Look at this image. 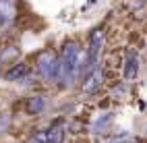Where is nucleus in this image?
Listing matches in <instances>:
<instances>
[{"label": "nucleus", "mask_w": 147, "mask_h": 143, "mask_svg": "<svg viewBox=\"0 0 147 143\" xmlns=\"http://www.w3.org/2000/svg\"><path fill=\"white\" fill-rule=\"evenodd\" d=\"M15 0H0V25L2 23H8L13 19V13H15Z\"/></svg>", "instance_id": "obj_8"}, {"label": "nucleus", "mask_w": 147, "mask_h": 143, "mask_svg": "<svg viewBox=\"0 0 147 143\" xmlns=\"http://www.w3.org/2000/svg\"><path fill=\"white\" fill-rule=\"evenodd\" d=\"M29 75V66L27 64H23V62H17V64H13L11 69H8V73L4 75V79L6 81H21V79H25Z\"/></svg>", "instance_id": "obj_7"}, {"label": "nucleus", "mask_w": 147, "mask_h": 143, "mask_svg": "<svg viewBox=\"0 0 147 143\" xmlns=\"http://www.w3.org/2000/svg\"><path fill=\"white\" fill-rule=\"evenodd\" d=\"M85 64H87V52H83L77 42H66L58 54V69L54 83L62 85V87L73 85L77 77L85 73Z\"/></svg>", "instance_id": "obj_1"}, {"label": "nucleus", "mask_w": 147, "mask_h": 143, "mask_svg": "<svg viewBox=\"0 0 147 143\" xmlns=\"http://www.w3.org/2000/svg\"><path fill=\"white\" fill-rule=\"evenodd\" d=\"M27 143H48V131L44 129V131L33 133V135L29 137V141H27Z\"/></svg>", "instance_id": "obj_10"}, {"label": "nucleus", "mask_w": 147, "mask_h": 143, "mask_svg": "<svg viewBox=\"0 0 147 143\" xmlns=\"http://www.w3.org/2000/svg\"><path fill=\"white\" fill-rule=\"evenodd\" d=\"M110 120H112V114H104V116H100V118L95 120V125H93V131H95V133H100Z\"/></svg>", "instance_id": "obj_11"}, {"label": "nucleus", "mask_w": 147, "mask_h": 143, "mask_svg": "<svg viewBox=\"0 0 147 143\" xmlns=\"http://www.w3.org/2000/svg\"><path fill=\"white\" fill-rule=\"evenodd\" d=\"M102 81H104V73H102V69H100V66H97V69H93L91 73H87V75H85V79H83V85H81L83 93H87V95L95 93L97 89H100Z\"/></svg>", "instance_id": "obj_4"}, {"label": "nucleus", "mask_w": 147, "mask_h": 143, "mask_svg": "<svg viewBox=\"0 0 147 143\" xmlns=\"http://www.w3.org/2000/svg\"><path fill=\"white\" fill-rule=\"evenodd\" d=\"M137 75H139V58H137L135 52H131L126 56V60H124V79L133 81Z\"/></svg>", "instance_id": "obj_6"}, {"label": "nucleus", "mask_w": 147, "mask_h": 143, "mask_svg": "<svg viewBox=\"0 0 147 143\" xmlns=\"http://www.w3.org/2000/svg\"><path fill=\"white\" fill-rule=\"evenodd\" d=\"M58 69V54L54 50H44L37 56V73L44 81H54Z\"/></svg>", "instance_id": "obj_3"}, {"label": "nucleus", "mask_w": 147, "mask_h": 143, "mask_svg": "<svg viewBox=\"0 0 147 143\" xmlns=\"http://www.w3.org/2000/svg\"><path fill=\"white\" fill-rule=\"evenodd\" d=\"M46 131H48V143H62L64 141V129L60 125H54Z\"/></svg>", "instance_id": "obj_9"}, {"label": "nucleus", "mask_w": 147, "mask_h": 143, "mask_svg": "<svg viewBox=\"0 0 147 143\" xmlns=\"http://www.w3.org/2000/svg\"><path fill=\"white\" fill-rule=\"evenodd\" d=\"M48 106V100L46 95H31V98H27L25 102V112L31 114V116H37V114H42Z\"/></svg>", "instance_id": "obj_5"}, {"label": "nucleus", "mask_w": 147, "mask_h": 143, "mask_svg": "<svg viewBox=\"0 0 147 143\" xmlns=\"http://www.w3.org/2000/svg\"><path fill=\"white\" fill-rule=\"evenodd\" d=\"M106 42V31L104 29H93L89 35V48H87V64H85V75L97 69L100 64V54Z\"/></svg>", "instance_id": "obj_2"}, {"label": "nucleus", "mask_w": 147, "mask_h": 143, "mask_svg": "<svg viewBox=\"0 0 147 143\" xmlns=\"http://www.w3.org/2000/svg\"><path fill=\"white\" fill-rule=\"evenodd\" d=\"M17 54H19L17 50H4L2 54H0V62H2V60H8V58H15Z\"/></svg>", "instance_id": "obj_12"}]
</instances>
